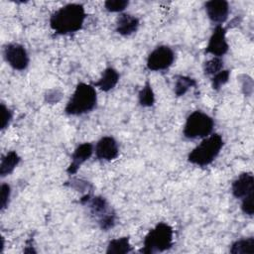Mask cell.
Returning a JSON list of instances; mask_svg holds the SVG:
<instances>
[{
	"label": "cell",
	"mask_w": 254,
	"mask_h": 254,
	"mask_svg": "<svg viewBox=\"0 0 254 254\" xmlns=\"http://www.w3.org/2000/svg\"><path fill=\"white\" fill-rule=\"evenodd\" d=\"M86 13L78 3H68L56 10L50 18L51 28L59 35H67L79 31L84 23Z\"/></svg>",
	"instance_id": "1"
},
{
	"label": "cell",
	"mask_w": 254,
	"mask_h": 254,
	"mask_svg": "<svg viewBox=\"0 0 254 254\" xmlns=\"http://www.w3.org/2000/svg\"><path fill=\"white\" fill-rule=\"evenodd\" d=\"M97 104V93L91 84L80 82L75 86L68 99L64 112L67 115L79 116L92 111Z\"/></svg>",
	"instance_id": "2"
},
{
	"label": "cell",
	"mask_w": 254,
	"mask_h": 254,
	"mask_svg": "<svg viewBox=\"0 0 254 254\" xmlns=\"http://www.w3.org/2000/svg\"><path fill=\"white\" fill-rule=\"evenodd\" d=\"M174 230L168 223L159 222L145 236L143 247L139 250L143 254H154L169 250L174 242Z\"/></svg>",
	"instance_id": "3"
},
{
	"label": "cell",
	"mask_w": 254,
	"mask_h": 254,
	"mask_svg": "<svg viewBox=\"0 0 254 254\" xmlns=\"http://www.w3.org/2000/svg\"><path fill=\"white\" fill-rule=\"evenodd\" d=\"M223 139L219 134H211L193 148L188 155V161L199 167L211 164L223 147Z\"/></svg>",
	"instance_id": "4"
},
{
	"label": "cell",
	"mask_w": 254,
	"mask_h": 254,
	"mask_svg": "<svg viewBox=\"0 0 254 254\" xmlns=\"http://www.w3.org/2000/svg\"><path fill=\"white\" fill-rule=\"evenodd\" d=\"M80 203L88 206L91 215L96 218L102 230L107 231L114 227L116 223V213L105 197L100 195L91 196L90 193H86L80 198Z\"/></svg>",
	"instance_id": "5"
},
{
	"label": "cell",
	"mask_w": 254,
	"mask_h": 254,
	"mask_svg": "<svg viewBox=\"0 0 254 254\" xmlns=\"http://www.w3.org/2000/svg\"><path fill=\"white\" fill-rule=\"evenodd\" d=\"M214 121L208 114L195 110L187 117L183 134L188 139L206 138L212 133Z\"/></svg>",
	"instance_id": "6"
},
{
	"label": "cell",
	"mask_w": 254,
	"mask_h": 254,
	"mask_svg": "<svg viewBox=\"0 0 254 254\" xmlns=\"http://www.w3.org/2000/svg\"><path fill=\"white\" fill-rule=\"evenodd\" d=\"M175 62V53L168 46H159L147 58V67L153 71L165 70Z\"/></svg>",
	"instance_id": "7"
},
{
	"label": "cell",
	"mask_w": 254,
	"mask_h": 254,
	"mask_svg": "<svg viewBox=\"0 0 254 254\" xmlns=\"http://www.w3.org/2000/svg\"><path fill=\"white\" fill-rule=\"evenodd\" d=\"M3 56L7 64L16 70H24L29 65V55L24 46L18 43H10L4 47Z\"/></svg>",
	"instance_id": "8"
},
{
	"label": "cell",
	"mask_w": 254,
	"mask_h": 254,
	"mask_svg": "<svg viewBox=\"0 0 254 254\" xmlns=\"http://www.w3.org/2000/svg\"><path fill=\"white\" fill-rule=\"evenodd\" d=\"M228 49L229 46L226 41V29L223 28L222 25L215 26L204 52L212 55L213 57L221 58L227 53Z\"/></svg>",
	"instance_id": "9"
},
{
	"label": "cell",
	"mask_w": 254,
	"mask_h": 254,
	"mask_svg": "<svg viewBox=\"0 0 254 254\" xmlns=\"http://www.w3.org/2000/svg\"><path fill=\"white\" fill-rule=\"evenodd\" d=\"M94 152L97 159L112 161L119 155L117 141L112 136H104L97 141L94 147Z\"/></svg>",
	"instance_id": "10"
},
{
	"label": "cell",
	"mask_w": 254,
	"mask_h": 254,
	"mask_svg": "<svg viewBox=\"0 0 254 254\" xmlns=\"http://www.w3.org/2000/svg\"><path fill=\"white\" fill-rule=\"evenodd\" d=\"M204 8L209 20L217 25L224 23L229 15V4L225 0H211L204 3Z\"/></svg>",
	"instance_id": "11"
},
{
	"label": "cell",
	"mask_w": 254,
	"mask_h": 254,
	"mask_svg": "<svg viewBox=\"0 0 254 254\" xmlns=\"http://www.w3.org/2000/svg\"><path fill=\"white\" fill-rule=\"evenodd\" d=\"M231 191L234 197L244 198L254 194V177L252 173L245 172L240 174L231 185Z\"/></svg>",
	"instance_id": "12"
},
{
	"label": "cell",
	"mask_w": 254,
	"mask_h": 254,
	"mask_svg": "<svg viewBox=\"0 0 254 254\" xmlns=\"http://www.w3.org/2000/svg\"><path fill=\"white\" fill-rule=\"evenodd\" d=\"M94 152V146L89 142H84L78 145L71 155V161L66 169L68 175H74L80 166L86 162Z\"/></svg>",
	"instance_id": "13"
},
{
	"label": "cell",
	"mask_w": 254,
	"mask_h": 254,
	"mask_svg": "<svg viewBox=\"0 0 254 254\" xmlns=\"http://www.w3.org/2000/svg\"><path fill=\"white\" fill-rule=\"evenodd\" d=\"M139 25H140V22L137 17L127 13H123V14H120L116 19L115 30L119 35L123 37H127L136 33L139 28Z\"/></svg>",
	"instance_id": "14"
},
{
	"label": "cell",
	"mask_w": 254,
	"mask_h": 254,
	"mask_svg": "<svg viewBox=\"0 0 254 254\" xmlns=\"http://www.w3.org/2000/svg\"><path fill=\"white\" fill-rule=\"evenodd\" d=\"M119 81V73L118 71L113 68V67H106L102 73L101 76L99 77V79L97 81H95L93 83V86L98 87L99 89H101L102 91H109L111 89H113L116 84Z\"/></svg>",
	"instance_id": "15"
},
{
	"label": "cell",
	"mask_w": 254,
	"mask_h": 254,
	"mask_svg": "<svg viewBox=\"0 0 254 254\" xmlns=\"http://www.w3.org/2000/svg\"><path fill=\"white\" fill-rule=\"evenodd\" d=\"M21 158L15 151L7 152L1 159L0 164V176L2 178L10 175L20 163Z\"/></svg>",
	"instance_id": "16"
},
{
	"label": "cell",
	"mask_w": 254,
	"mask_h": 254,
	"mask_svg": "<svg viewBox=\"0 0 254 254\" xmlns=\"http://www.w3.org/2000/svg\"><path fill=\"white\" fill-rule=\"evenodd\" d=\"M132 251L129 237L123 236L109 241L106 249L107 254H125Z\"/></svg>",
	"instance_id": "17"
},
{
	"label": "cell",
	"mask_w": 254,
	"mask_h": 254,
	"mask_svg": "<svg viewBox=\"0 0 254 254\" xmlns=\"http://www.w3.org/2000/svg\"><path fill=\"white\" fill-rule=\"evenodd\" d=\"M229 252L232 254H253L254 253V237L242 238L231 244Z\"/></svg>",
	"instance_id": "18"
},
{
	"label": "cell",
	"mask_w": 254,
	"mask_h": 254,
	"mask_svg": "<svg viewBox=\"0 0 254 254\" xmlns=\"http://www.w3.org/2000/svg\"><path fill=\"white\" fill-rule=\"evenodd\" d=\"M195 86H196L195 79L186 75H178L176 77L174 91L177 96H183L187 93V91L190 88L195 87Z\"/></svg>",
	"instance_id": "19"
},
{
	"label": "cell",
	"mask_w": 254,
	"mask_h": 254,
	"mask_svg": "<svg viewBox=\"0 0 254 254\" xmlns=\"http://www.w3.org/2000/svg\"><path fill=\"white\" fill-rule=\"evenodd\" d=\"M138 100L141 106L151 107L155 103V94L152 88V85L149 81H146L142 89L138 94Z\"/></svg>",
	"instance_id": "20"
},
{
	"label": "cell",
	"mask_w": 254,
	"mask_h": 254,
	"mask_svg": "<svg viewBox=\"0 0 254 254\" xmlns=\"http://www.w3.org/2000/svg\"><path fill=\"white\" fill-rule=\"evenodd\" d=\"M223 69V61L221 58L213 57L203 64V71L206 75H214Z\"/></svg>",
	"instance_id": "21"
},
{
	"label": "cell",
	"mask_w": 254,
	"mask_h": 254,
	"mask_svg": "<svg viewBox=\"0 0 254 254\" xmlns=\"http://www.w3.org/2000/svg\"><path fill=\"white\" fill-rule=\"evenodd\" d=\"M230 76V71L228 69H222L219 72L215 73L211 78V86L214 90H219L222 85H224Z\"/></svg>",
	"instance_id": "22"
},
{
	"label": "cell",
	"mask_w": 254,
	"mask_h": 254,
	"mask_svg": "<svg viewBox=\"0 0 254 254\" xmlns=\"http://www.w3.org/2000/svg\"><path fill=\"white\" fill-rule=\"evenodd\" d=\"M129 5V2L126 0H108L104 2V7L107 11L112 13L122 12Z\"/></svg>",
	"instance_id": "23"
},
{
	"label": "cell",
	"mask_w": 254,
	"mask_h": 254,
	"mask_svg": "<svg viewBox=\"0 0 254 254\" xmlns=\"http://www.w3.org/2000/svg\"><path fill=\"white\" fill-rule=\"evenodd\" d=\"M11 196V188L8 184H2L1 185V194H0V208L3 211L5 208H7L9 204Z\"/></svg>",
	"instance_id": "24"
},
{
	"label": "cell",
	"mask_w": 254,
	"mask_h": 254,
	"mask_svg": "<svg viewBox=\"0 0 254 254\" xmlns=\"http://www.w3.org/2000/svg\"><path fill=\"white\" fill-rule=\"evenodd\" d=\"M12 116V111L4 103H1V130H4L9 126Z\"/></svg>",
	"instance_id": "25"
},
{
	"label": "cell",
	"mask_w": 254,
	"mask_h": 254,
	"mask_svg": "<svg viewBox=\"0 0 254 254\" xmlns=\"http://www.w3.org/2000/svg\"><path fill=\"white\" fill-rule=\"evenodd\" d=\"M253 197L254 194H250L244 198H242V202H241V209L243 211V213L249 215V216H253L254 213V207H253Z\"/></svg>",
	"instance_id": "26"
}]
</instances>
